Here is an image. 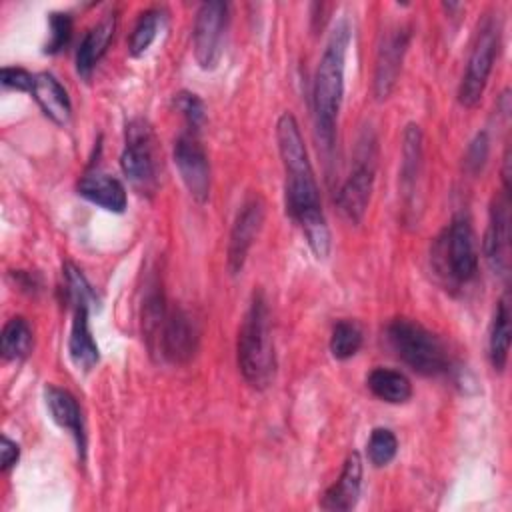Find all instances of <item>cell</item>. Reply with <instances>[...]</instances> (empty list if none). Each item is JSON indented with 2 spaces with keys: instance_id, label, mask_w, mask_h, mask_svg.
I'll use <instances>...</instances> for the list:
<instances>
[{
  "instance_id": "1",
  "label": "cell",
  "mask_w": 512,
  "mask_h": 512,
  "mask_svg": "<svg viewBox=\"0 0 512 512\" xmlns=\"http://www.w3.org/2000/svg\"><path fill=\"white\" fill-rule=\"evenodd\" d=\"M278 152L282 158L286 184V212L302 228L304 238L316 258L330 254V228L320 204V192L314 170L304 146V138L296 118L284 112L276 122Z\"/></svg>"
},
{
  "instance_id": "2",
  "label": "cell",
  "mask_w": 512,
  "mask_h": 512,
  "mask_svg": "<svg viewBox=\"0 0 512 512\" xmlns=\"http://www.w3.org/2000/svg\"><path fill=\"white\" fill-rule=\"evenodd\" d=\"M350 44V26L342 18L334 24L326 48L320 56L316 76H314V90H312V104H314V126L318 142L330 150L336 136V120L338 110L344 96V68H346V50Z\"/></svg>"
},
{
  "instance_id": "3",
  "label": "cell",
  "mask_w": 512,
  "mask_h": 512,
  "mask_svg": "<svg viewBox=\"0 0 512 512\" xmlns=\"http://www.w3.org/2000/svg\"><path fill=\"white\" fill-rule=\"evenodd\" d=\"M238 368L254 388H266L276 372V354L270 332V308L264 292H254L238 330Z\"/></svg>"
},
{
  "instance_id": "4",
  "label": "cell",
  "mask_w": 512,
  "mask_h": 512,
  "mask_svg": "<svg viewBox=\"0 0 512 512\" xmlns=\"http://www.w3.org/2000/svg\"><path fill=\"white\" fill-rule=\"evenodd\" d=\"M386 338L396 356L422 376L444 374L450 366L444 342L410 318H394L386 328Z\"/></svg>"
},
{
  "instance_id": "5",
  "label": "cell",
  "mask_w": 512,
  "mask_h": 512,
  "mask_svg": "<svg viewBox=\"0 0 512 512\" xmlns=\"http://www.w3.org/2000/svg\"><path fill=\"white\" fill-rule=\"evenodd\" d=\"M432 262L438 276L450 286L468 284L476 276L478 250L468 216L456 214L442 230L432 248Z\"/></svg>"
},
{
  "instance_id": "6",
  "label": "cell",
  "mask_w": 512,
  "mask_h": 512,
  "mask_svg": "<svg viewBox=\"0 0 512 512\" xmlns=\"http://www.w3.org/2000/svg\"><path fill=\"white\" fill-rule=\"evenodd\" d=\"M498 48H500V24L492 14H488L478 26L476 40L466 64V72L458 88V100L462 106L474 108L480 102L496 60Z\"/></svg>"
},
{
  "instance_id": "7",
  "label": "cell",
  "mask_w": 512,
  "mask_h": 512,
  "mask_svg": "<svg viewBox=\"0 0 512 512\" xmlns=\"http://www.w3.org/2000/svg\"><path fill=\"white\" fill-rule=\"evenodd\" d=\"M376 172V142L368 134L360 140L354 168L336 194V206L350 222H360L370 202Z\"/></svg>"
},
{
  "instance_id": "8",
  "label": "cell",
  "mask_w": 512,
  "mask_h": 512,
  "mask_svg": "<svg viewBox=\"0 0 512 512\" xmlns=\"http://www.w3.org/2000/svg\"><path fill=\"white\" fill-rule=\"evenodd\" d=\"M120 168L124 176L142 192L156 188V164L152 148V132L140 118L126 126V144L120 154Z\"/></svg>"
},
{
  "instance_id": "9",
  "label": "cell",
  "mask_w": 512,
  "mask_h": 512,
  "mask_svg": "<svg viewBox=\"0 0 512 512\" xmlns=\"http://www.w3.org/2000/svg\"><path fill=\"white\" fill-rule=\"evenodd\" d=\"M228 24L226 2H204L200 4L194 20V58L202 70L216 68L222 56V38Z\"/></svg>"
},
{
  "instance_id": "10",
  "label": "cell",
  "mask_w": 512,
  "mask_h": 512,
  "mask_svg": "<svg viewBox=\"0 0 512 512\" xmlns=\"http://www.w3.org/2000/svg\"><path fill=\"white\" fill-rule=\"evenodd\" d=\"M174 164L190 196L204 204L210 196V162L194 130L182 132L174 142Z\"/></svg>"
},
{
  "instance_id": "11",
  "label": "cell",
  "mask_w": 512,
  "mask_h": 512,
  "mask_svg": "<svg viewBox=\"0 0 512 512\" xmlns=\"http://www.w3.org/2000/svg\"><path fill=\"white\" fill-rule=\"evenodd\" d=\"M262 222H264V200L258 194H252L240 206L228 238L226 264L232 276L242 272L246 256L262 228Z\"/></svg>"
},
{
  "instance_id": "12",
  "label": "cell",
  "mask_w": 512,
  "mask_h": 512,
  "mask_svg": "<svg viewBox=\"0 0 512 512\" xmlns=\"http://www.w3.org/2000/svg\"><path fill=\"white\" fill-rule=\"evenodd\" d=\"M484 258L494 274L506 276L510 262V194L502 190V194L494 196L490 204L488 228L482 242Z\"/></svg>"
},
{
  "instance_id": "13",
  "label": "cell",
  "mask_w": 512,
  "mask_h": 512,
  "mask_svg": "<svg viewBox=\"0 0 512 512\" xmlns=\"http://www.w3.org/2000/svg\"><path fill=\"white\" fill-rule=\"evenodd\" d=\"M156 342L168 362L186 364L198 350L200 332L190 314L176 308L166 314Z\"/></svg>"
},
{
  "instance_id": "14",
  "label": "cell",
  "mask_w": 512,
  "mask_h": 512,
  "mask_svg": "<svg viewBox=\"0 0 512 512\" xmlns=\"http://www.w3.org/2000/svg\"><path fill=\"white\" fill-rule=\"evenodd\" d=\"M408 42H410V32L404 28H398L390 32L380 44L378 56H376V68H374V82H372V90L378 100L388 98L390 92L394 90L402 70V60H404Z\"/></svg>"
},
{
  "instance_id": "15",
  "label": "cell",
  "mask_w": 512,
  "mask_h": 512,
  "mask_svg": "<svg viewBox=\"0 0 512 512\" xmlns=\"http://www.w3.org/2000/svg\"><path fill=\"white\" fill-rule=\"evenodd\" d=\"M44 400H46V408L50 412V418L74 438V442L78 446V454H80V458H84L86 430H84L82 410H80L76 398L68 390H62L58 386H46L44 388Z\"/></svg>"
},
{
  "instance_id": "16",
  "label": "cell",
  "mask_w": 512,
  "mask_h": 512,
  "mask_svg": "<svg viewBox=\"0 0 512 512\" xmlns=\"http://www.w3.org/2000/svg\"><path fill=\"white\" fill-rule=\"evenodd\" d=\"M362 488V458L358 452H350L344 460L338 480L324 492L320 506L332 512L352 510L360 498Z\"/></svg>"
},
{
  "instance_id": "17",
  "label": "cell",
  "mask_w": 512,
  "mask_h": 512,
  "mask_svg": "<svg viewBox=\"0 0 512 512\" xmlns=\"http://www.w3.org/2000/svg\"><path fill=\"white\" fill-rule=\"evenodd\" d=\"M90 304H76L68 338V354L78 370H92L100 360L98 344L90 330Z\"/></svg>"
},
{
  "instance_id": "18",
  "label": "cell",
  "mask_w": 512,
  "mask_h": 512,
  "mask_svg": "<svg viewBox=\"0 0 512 512\" xmlns=\"http://www.w3.org/2000/svg\"><path fill=\"white\" fill-rule=\"evenodd\" d=\"M114 32H116V14L110 12L84 34L76 52V72L84 80H90L96 64L106 54L114 38Z\"/></svg>"
},
{
  "instance_id": "19",
  "label": "cell",
  "mask_w": 512,
  "mask_h": 512,
  "mask_svg": "<svg viewBox=\"0 0 512 512\" xmlns=\"http://www.w3.org/2000/svg\"><path fill=\"white\" fill-rule=\"evenodd\" d=\"M78 194L88 202L108 210V212H124L128 204V194L124 184L104 172H90L84 174L78 182Z\"/></svg>"
},
{
  "instance_id": "20",
  "label": "cell",
  "mask_w": 512,
  "mask_h": 512,
  "mask_svg": "<svg viewBox=\"0 0 512 512\" xmlns=\"http://www.w3.org/2000/svg\"><path fill=\"white\" fill-rule=\"evenodd\" d=\"M42 112L58 126H66L72 116V104L66 88L50 72H40L34 78L32 92Z\"/></svg>"
},
{
  "instance_id": "21",
  "label": "cell",
  "mask_w": 512,
  "mask_h": 512,
  "mask_svg": "<svg viewBox=\"0 0 512 512\" xmlns=\"http://www.w3.org/2000/svg\"><path fill=\"white\" fill-rule=\"evenodd\" d=\"M424 136L418 124H408L402 134V164H400V186L406 202L416 196L422 158H424Z\"/></svg>"
},
{
  "instance_id": "22",
  "label": "cell",
  "mask_w": 512,
  "mask_h": 512,
  "mask_svg": "<svg viewBox=\"0 0 512 512\" xmlns=\"http://www.w3.org/2000/svg\"><path fill=\"white\" fill-rule=\"evenodd\" d=\"M508 352H510V296L504 292V296L496 304V312L490 324V336H488V358L494 370L502 372L508 364Z\"/></svg>"
},
{
  "instance_id": "23",
  "label": "cell",
  "mask_w": 512,
  "mask_h": 512,
  "mask_svg": "<svg viewBox=\"0 0 512 512\" xmlns=\"http://www.w3.org/2000/svg\"><path fill=\"white\" fill-rule=\"evenodd\" d=\"M366 384L376 398L388 404H404L412 398V384L408 376L392 368H374L368 374Z\"/></svg>"
},
{
  "instance_id": "24",
  "label": "cell",
  "mask_w": 512,
  "mask_h": 512,
  "mask_svg": "<svg viewBox=\"0 0 512 512\" xmlns=\"http://www.w3.org/2000/svg\"><path fill=\"white\" fill-rule=\"evenodd\" d=\"M34 334L24 316L10 318L0 334V352L4 360H22L32 352Z\"/></svg>"
},
{
  "instance_id": "25",
  "label": "cell",
  "mask_w": 512,
  "mask_h": 512,
  "mask_svg": "<svg viewBox=\"0 0 512 512\" xmlns=\"http://www.w3.org/2000/svg\"><path fill=\"white\" fill-rule=\"evenodd\" d=\"M362 330L354 320H338L330 336V352L336 360L352 358L362 346Z\"/></svg>"
},
{
  "instance_id": "26",
  "label": "cell",
  "mask_w": 512,
  "mask_h": 512,
  "mask_svg": "<svg viewBox=\"0 0 512 512\" xmlns=\"http://www.w3.org/2000/svg\"><path fill=\"white\" fill-rule=\"evenodd\" d=\"M160 24H162V12L158 8H150L140 14V18L136 20V24L130 32V38H128L130 56H140L150 48V44L154 42V38L158 34Z\"/></svg>"
},
{
  "instance_id": "27",
  "label": "cell",
  "mask_w": 512,
  "mask_h": 512,
  "mask_svg": "<svg viewBox=\"0 0 512 512\" xmlns=\"http://www.w3.org/2000/svg\"><path fill=\"white\" fill-rule=\"evenodd\" d=\"M398 452V438L390 428H374L370 432L368 444H366V454L372 466L382 468L386 464H390L396 458Z\"/></svg>"
},
{
  "instance_id": "28",
  "label": "cell",
  "mask_w": 512,
  "mask_h": 512,
  "mask_svg": "<svg viewBox=\"0 0 512 512\" xmlns=\"http://www.w3.org/2000/svg\"><path fill=\"white\" fill-rule=\"evenodd\" d=\"M48 40L44 44V54L62 52L72 36V16L68 12H50L48 14Z\"/></svg>"
},
{
  "instance_id": "29",
  "label": "cell",
  "mask_w": 512,
  "mask_h": 512,
  "mask_svg": "<svg viewBox=\"0 0 512 512\" xmlns=\"http://www.w3.org/2000/svg\"><path fill=\"white\" fill-rule=\"evenodd\" d=\"M64 280H66V294H68V300L72 302V306H76V304L94 306L96 294L78 266H74L72 262H66L64 264Z\"/></svg>"
},
{
  "instance_id": "30",
  "label": "cell",
  "mask_w": 512,
  "mask_h": 512,
  "mask_svg": "<svg viewBox=\"0 0 512 512\" xmlns=\"http://www.w3.org/2000/svg\"><path fill=\"white\" fill-rule=\"evenodd\" d=\"M174 106L176 110L184 116L186 124H188V130H194L198 132V128L204 124L206 120V108H204V102L194 94V92H178L174 96Z\"/></svg>"
},
{
  "instance_id": "31",
  "label": "cell",
  "mask_w": 512,
  "mask_h": 512,
  "mask_svg": "<svg viewBox=\"0 0 512 512\" xmlns=\"http://www.w3.org/2000/svg\"><path fill=\"white\" fill-rule=\"evenodd\" d=\"M0 76H2L4 88H12L18 92H32L34 78H36V74H30L20 66H4Z\"/></svg>"
},
{
  "instance_id": "32",
  "label": "cell",
  "mask_w": 512,
  "mask_h": 512,
  "mask_svg": "<svg viewBox=\"0 0 512 512\" xmlns=\"http://www.w3.org/2000/svg\"><path fill=\"white\" fill-rule=\"evenodd\" d=\"M486 158H488V136H486V132H478L466 150L464 164L472 174H476L486 164Z\"/></svg>"
},
{
  "instance_id": "33",
  "label": "cell",
  "mask_w": 512,
  "mask_h": 512,
  "mask_svg": "<svg viewBox=\"0 0 512 512\" xmlns=\"http://www.w3.org/2000/svg\"><path fill=\"white\" fill-rule=\"evenodd\" d=\"M20 458V446L10 440L6 434H2V440H0V462H2V470L8 472L12 466H16Z\"/></svg>"
}]
</instances>
